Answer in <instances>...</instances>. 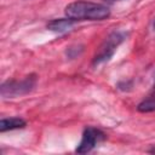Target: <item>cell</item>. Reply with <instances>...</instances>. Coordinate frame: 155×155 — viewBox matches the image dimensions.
Masks as SVG:
<instances>
[{
	"instance_id": "cell-2",
	"label": "cell",
	"mask_w": 155,
	"mask_h": 155,
	"mask_svg": "<svg viewBox=\"0 0 155 155\" xmlns=\"http://www.w3.org/2000/svg\"><path fill=\"white\" fill-rule=\"evenodd\" d=\"M36 85V76L34 74L25 76L22 80H8L1 85V96L4 98H12L30 92Z\"/></svg>"
},
{
	"instance_id": "cell-4",
	"label": "cell",
	"mask_w": 155,
	"mask_h": 155,
	"mask_svg": "<svg viewBox=\"0 0 155 155\" xmlns=\"http://www.w3.org/2000/svg\"><path fill=\"white\" fill-rule=\"evenodd\" d=\"M105 139V133L96 127H86L82 133V138L80 144L76 148L78 154H86L90 153L98 143L103 142Z\"/></svg>"
},
{
	"instance_id": "cell-1",
	"label": "cell",
	"mask_w": 155,
	"mask_h": 155,
	"mask_svg": "<svg viewBox=\"0 0 155 155\" xmlns=\"http://www.w3.org/2000/svg\"><path fill=\"white\" fill-rule=\"evenodd\" d=\"M65 15L74 21H103L110 16V10L103 5L91 1H74L67 5Z\"/></svg>"
},
{
	"instance_id": "cell-9",
	"label": "cell",
	"mask_w": 155,
	"mask_h": 155,
	"mask_svg": "<svg viewBox=\"0 0 155 155\" xmlns=\"http://www.w3.org/2000/svg\"><path fill=\"white\" fill-rule=\"evenodd\" d=\"M110 1H117V0H110Z\"/></svg>"
},
{
	"instance_id": "cell-6",
	"label": "cell",
	"mask_w": 155,
	"mask_h": 155,
	"mask_svg": "<svg viewBox=\"0 0 155 155\" xmlns=\"http://www.w3.org/2000/svg\"><path fill=\"white\" fill-rule=\"evenodd\" d=\"M25 126V121L21 117H10V119H1L0 121V131L6 132L11 130L23 128Z\"/></svg>"
},
{
	"instance_id": "cell-7",
	"label": "cell",
	"mask_w": 155,
	"mask_h": 155,
	"mask_svg": "<svg viewBox=\"0 0 155 155\" xmlns=\"http://www.w3.org/2000/svg\"><path fill=\"white\" fill-rule=\"evenodd\" d=\"M137 109L142 113H148V111H153L155 110V96L153 97H148L147 99H144L143 102H140L137 107Z\"/></svg>"
},
{
	"instance_id": "cell-8",
	"label": "cell",
	"mask_w": 155,
	"mask_h": 155,
	"mask_svg": "<svg viewBox=\"0 0 155 155\" xmlns=\"http://www.w3.org/2000/svg\"><path fill=\"white\" fill-rule=\"evenodd\" d=\"M154 30H155V22H154Z\"/></svg>"
},
{
	"instance_id": "cell-3",
	"label": "cell",
	"mask_w": 155,
	"mask_h": 155,
	"mask_svg": "<svg viewBox=\"0 0 155 155\" xmlns=\"http://www.w3.org/2000/svg\"><path fill=\"white\" fill-rule=\"evenodd\" d=\"M126 34L122 31H113L105 40L104 42L101 45L98 52L96 53L94 58H93V65H98L101 63H104L107 61H109L111 58V56L114 54L116 47L125 40Z\"/></svg>"
},
{
	"instance_id": "cell-5",
	"label": "cell",
	"mask_w": 155,
	"mask_h": 155,
	"mask_svg": "<svg viewBox=\"0 0 155 155\" xmlns=\"http://www.w3.org/2000/svg\"><path fill=\"white\" fill-rule=\"evenodd\" d=\"M74 19L71 18H59V19H52L47 23V29L56 31V33H64L73 28Z\"/></svg>"
}]
</instances>
